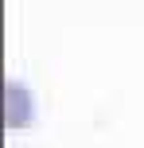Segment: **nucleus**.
<instances>
[{"label":"nucleus","mask_w":144,"mask_h":148,"mask_svg":"<svg viewBox=\"0 0 144 148\" xmlns=\"http://www.w3.org/2000/svg\"><path fill=\"white\" fill-rule=\"evenodd\" d=\"M4 105H8V113H4L8 133L27 129V121H31V94L20 86V82H8V86H4Z\"/></svg>","instance_id":"nucleus-1"}]
</instances>
